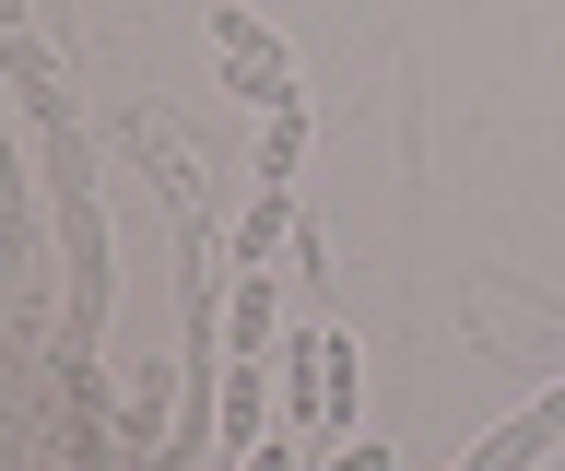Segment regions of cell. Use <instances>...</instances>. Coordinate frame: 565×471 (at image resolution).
Returning <instances> with one entry per match:
<instances>
[{
  "mask_svg": "<svg viewBox=\"0 0 565 471\" xmlns=\"http://www.w3.org/2000/svg\"><path fill=\"white\" fill-rule=\"evenodd\" d=\"M106 425H118V448H130V460H153V448L177 436V365H166V354H153V365H130Z\"/></svg>",
  "mask_w": 565,
  "mask_h": 471,
  "instance_id": "obj_6",
  "label": "cell"
},
{
  "mask_svg": "<svg viewBox=\"0 0 565 471\" xmlns=\"http://www.w3.org/2000/svg\"><path fill=\"white\" fill-rule=\"evenodd\" d=\"M554 448H565V377H542V389H530L494 436H471V448H459V471H542Z\"/></svg>",
  "mask_w": 565,
  "mask_h": 471,
  "instance_id": "obj_5",
  "label": "cell"
},
{
  "mask_svg": "<svg viewBox=\"0 0 565 471\" xmlns=\"http://www.w3.org/2000/svg\"><path fill=\"white\" fill-rule=\"evenodd\" d=\"M295 236H307V213H295V189H282V178H259V201L236 213V259H282Z\"/></svg>",
  "mask_w": 565,
  "mask_h": 471,
  "instance_id": "obj_8",
  "label": "cell"
},
{
  "mask_svg": "<svg viewBox=\"0 0 565 471\" xmlns=\"http://www.w3.org/2000/svg\"><path fill=\"white\" fill-rule=\"evenodd\" d=\"M201 24H212V60H224V95H236V107L271 118V107H295V95H307V83H295V47H282L247 0H212Z\"/></svg>",
  "mask_w": 565,
  "mask_h": 471,
  "instance_id": "obj_2",
  "label": "cell"
},
{
  "mask_svg": "<svg viewBox=\"0 0 565 471\" xmlns=\"http://www.w3.org/2000/svg\"><path fill=\"white\" fill-rule=\"evenodd\" d=\"M35 165H47V224H60V365H95V330L118 307V236L95 201V153L71 142V118H24Z\"/></svg>",
  "mask_w": 565,
  "mask_h": 471,
  "instance_id": "obj_1",
  "label": "cell"
},
{
  "mask_svg": "<svg viewBox=\"0 0 565 471\" xmlns=\"http://www.w3.org/2000/svg\"><path fill=\"white\" fill-rule=\"evenodd\" d=\"M271 389H282L271 354H224V377H212V448H224V471L247 448H271Z\"/></svg>",
  "mask_w": 565,
  "mask_h": 471,
  "instance_id": "obj_4",
  "label": "cell"
},
{
  "mask_svg": "<svg viewBox=\"0 0 565 471\" xmlns=\"http://www.w3.org/2000/svg\"><path fill=\"white\" fill-rule=\"evenodd\" d=\"M318 471H388V436H342V448H330Z\"/></svg>",
  "mask_w": 565,
  "mask_h": 471,
  "instance_id": "obj_10",
  "label": "cell"
},
{
  "mask_svg": "<svg viewBox=\"0 0 565 471\" xmlns=\"http://www.w3.org/2000/svg\"><path fill=\"white\" fill-rule=\"evenodd\" d=\"M282 342V283H271V259H236L224 271V354H271Z\"/></svg>",
  "mask_w": 565,
  "mask_h": 471,
  "instance_id": "obj_7",
  "label": "cell"
},
{
  "mask_svg": "<svg viewBox=\"0 0 565 471\" xmlns=\"http://www.w3.org/2000/svg\"><path fill=\"white\" fill-rule=\"evenodd\" d=\"M295 165H307V95L259 118V178H282V189H295Z\"/></svg>",
  "mask_w": 565,
  "mask_h": 471,
  "instance_id": "obj_9",
  "label": "cell"
},
{
  "mask_svg": "<svg viewBox=\"0 0 565 471\" xmlns=\"http://www.w3.org/2000/svg\"><path fill=\"white\" fill-rule=\"evenodd\" d=\"M282 377H295L282 389V425L295 436H342L353 425V342L342 330H295L282 342Z\"/></svg>",
  "mask_w": 565,
  "mask_h": 471,
  "instance_id": "obj_3",
  "label": "cell"
},
{
  "mask_svg": "<svg viewBox=\"0 0 565 471\" xmlns=\"http://www.w3.org/2000/svg\"><path fill=\"white\" fill-rule=\"evenodd\" d=\"M236 471H295V448H282V436H271V448H247Z\"/></svg>",
  "mask_w": 565,
  "mask_h": 471,
  "instance_id": "obj_11",
  "label": "cell"
}]
</instances>
